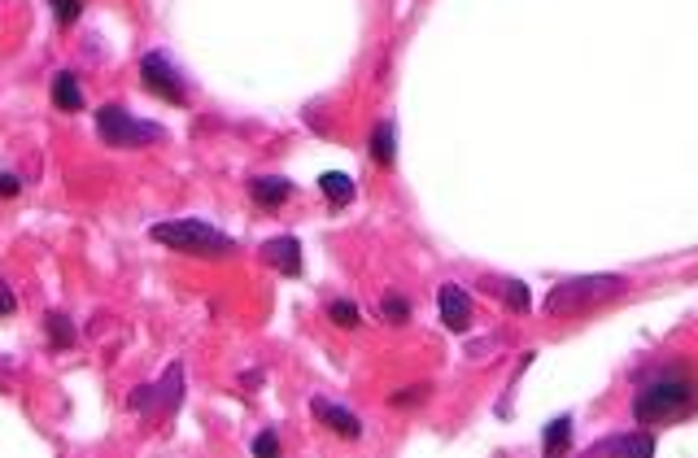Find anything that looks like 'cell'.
Instances as JSON below:
<instances>
[{
	"instance_id": "6da1fadb",
	"label": "cell",
	"mask_w": 698,
	"mask_h": 458,
	"mask_svg": "<svg viewBox=\"0 0 698 458\" xmlns=\"http://www.w3.org/2000/svg\"><path fill=\"white\" fill-rule=\"evenodd\" d=\"M698 406V384L690 376H677V371H668V376H655L646 380L642 389L633 397V419L646 428H668V424H681V419H690Z\"/></svg>"
},
{
	"instance_id": "7a4b0ae2",
	"label": "cell",
	"mask_w": 698,
	"mask_h": 458,
	"mask_svg": "<svg viewBox=\"0 0 698 458\" xmlns=\"http://www.w3.org/2000/svg\"><path fill=\"white\" fill-rule=\"evenodd\" d=\"M149 236L158 245L175 249V253H188V258H227L236 249V240L219 232V227L201 223V219H171V223H153Z\"/></svg>"
},
{
	"instance_id": "3957f363",
	"label": "cell",
	"mask_w": 698,
	"mask_h": 458,
	"mask_svg": "<svg viewBox=\"0 0 698 458\" xmlns=\"http://www.w3.org/2000/svg\"><path fill=\"white\" fill-rule=\"evenodd\" d=\"M620 288H624L620 275H581V280H563V284L550 288V297H546V315H555V319L581 315V310L598 306V301L616 297Z\"/></svg>"
},
{
	"instance_id": "277c9868",
	"label": "cell",
	"mask_w": 698,
	"mask_h": 458,
	"mask_svg": "<svg viewBox=\"0 0 698 458\" xmlns=\"http://www.w3.org/2000/svg\"><path fill=\"white\" fill-rule=\"evenodd\" d=\"M96 136L110 149H144V144H158L166 140V127L162 123H144V118H131L123 105H101L96 110Z\"/></svg>"
},
{
	"instance_id": "5b68a950",
	"label": "cell",
	"mask_w": 698,
	"mask_h": 458,
	"mask_svg": "<svg viewBox=\"0 0 698 458\" xmlns=\"http://www.w3.org/2000/svg\"><path fill=\"white\" fill-rule=\"evenodd\" d=\"M179 402H184V363H171L162 371L158 384H140V389L127 397V411L166 419L171 411H179Z\"/></svg>"
},
{
	"instance_id": "8992f818",
	"label": "cell",
	"mask_w": 698,
	"mask_h": 458,
	"mask_svg": "<svg viewBox=\"0 0 698 458\" xmlns=\"http://www.w3.org/2000/svg\"><path fill=\"white\" fill-rule=\"evenodd\" d=\"M140 79L153 96H162L166 105H188V79L166 53H144L140 57Z\"/></svg>"
},
{
	"instance_id": "52a82bcc",
	"label": "cell",
	"mask_w": 698,
	"mask_h": 458,
	"mask_svg": "<svg viewBox=\"0 0 698 458\" xmlns=\"http://www.w3.org/2000/svg\"><path fill=\"white\" fill-rule=\"evenodd\" d=\"M310 411H315L319 424H328L336 437H349V441L363 437V419H358L354 411H345V406L328 402V397H310Z\"/></svg>"
},
{
	"instance_id": "ba28073f",
	"label": "cell",
	"mask_w": 698,
	"mask_h": 458,
	"mask_svg": "<svg viewBox=\"0 0 698 458\" xmlns=\"http://www.w3.org/2000/svg\"><path fill=\"white\" fill-rule=\"evenodd\" d=\"M437 306H441V323L450 332H467V328H472V301H467V293H463L459 284H441Z\"/></svg>"
},
{
	"instance_id": "9c48e42d",
	"label": "cell",
	"mask_w": 698,
	"mask_h": 458,
	"mask_svg": "<svg viewBox=\"0 0 698 458\" xmlns=\"http://www.w3.org/2000/svg\"><path fill=\"white\" fill-rule=\"evenodd\" d=\"M262 262L284 275H302V245H297V236H275L262 245Z\"/></svg>"
},
{
	"instance_id": "30bf717a",
	"label": "cell",
	"mask_w": 698,
	"mask_h": 458,
	"mask_svg": "<svg viewBox=\"0 0 698 458\" xmlns=\"http://www.w3.org/2000/svg\"><path fill=\"white\" fill-rule=\"evenodd\" d=\"M249 197H254L258 206H280V201L293 197V179H284V175H258V179H249Z\"/></svg>"
},
{
	"instance_id": "8fae6325",
	"label": "cell",
	"mask_w": 698,
	"mask_h": 458,
	"mask_svg": "<svg viewBox=\"0 0 698 458\" xmlns=\"http://www.w3.org/2000/svg\"><path fill=\"white\" fill-rule=\"evenodd\" d=\"M53 105L62 114H79L83 110V88H79L75 70H57V75H53Z\"/></svg>"
},
{
	"instance_id": "7c38bea8",
	"label": "cell",
	"mask_w": 698,
	"mask_h": 458,
	"mask_svg": "<svg viewBox=\"0 0 698 458\" xmlns=\"http://www.w3.org/2000/svg\"><path fill=\"white\" fill-rule=\"evenodd\" d=\"M594 454H655V437H646V432H620V437L598 441Z\"/></svg>"
},
{
	"instance_id": "4fadbf2b",
	"label": "cell",
	"mask_w": 698,
	"mask_h": 458,
	"mask_svg": "<svg viewBox=\"0 0 698 458\" xmlns=\"http://www.w3.org/2000/svg\"><path fill=\"white\" fill-rule=\"evenodd\" d=\"M319 188H323V197H328V206H349L354 201V179H349L345 171H323L319 175Z\"/></svg>"
},
{
	"instance_id": "5bb4252c",
	"label": "cell",
	"mask_w": 698,
	"mask_h": 458,
	"mask_svg": "<svg viewBox=\"0 0 698 458\" xmlns=\"http://www.w3.org/2000/svg\"><path fill=\"white\" fill-rule=\"evenodd\" d=\"M44 328H48V345H53V349H70V345H75V323H70L62 310H53V315L44 319Z\"/></svg>"
},
{
	"instance_id": "9a60e30c",
	"label": "cell",
	"mask_w": 698,
	"mask_h": 458,
	"mask_svg": "<svg viewBox=\"0 0 698 458\" xmlns=\"http://www.w3.org/2000/svg\"><path fill=\"white\" fill-rule=\"evenodd\" d=\"M568 445H572V419L563 415V419H555V424H546V432H541V450L559 454V450H568Z\"/></svg>"
},
{
	"instance_id": "2e32d148",
	"label": "cell",
	"mask_w": 698,
	"mask_h": 458,
	"mask_svg": "<svg viewBox=\"0 0 698 458\" xmlns=\"http://www.w3.org/2000/svg\"><path fill=\"white\" fill-rule=\"evenodd\" d=\"M371 158H376L380 166H393V158H397V144H393V123H380L376 131H371Z\"/></svg>"
},
{
	"instance_id": "e0dca14e",
	"label": "cell",
	"mask_w": 698,
	"mask_h": 458,
	"mask_svg": "<svg viewBox=\"0 0 698 458\" xmlns=\"http://www.w3.org/2000/svg\"><path fill=\"white\" fill-rule=\"evenodd\" d=\"M328 319L336 323V328H358V306L354 301H328Z\"/></svg>"
},
{
	"instance_id": "ac0fdd59",
	"label": "cell",
	"mask_w": 698,
	"mask_h": 458,
	"mask_svg": "<svg viewBox=\"0 0 698 458\" xmlns=\"http://www.w3.org/2000/svg\"><path fill=\"white\" fill-rule=\"evenodd\" d=\"M380 315L389 319V323H406V319H411V301H406V297H384L380 301Z\"/></svg>"
},
{
	"instance_id": "d6986e66",
	"label": "cell",
	"mask_w": 698,
	"mask_h": 458,
	"mask_svg": "<svg viewBox=\"0 0 698 458\" xmlns=\"http://www.w3.org/2000/svg\"><path fill=\"white\" fill-rule=\"evenodd\" d=\"M498 288H502V297H507L511 310H528V284H520V280H502Z\"/></svg>"
},
{
	"instance_id": "ffe728a7",
	"label": "cell",
	"mask_w": 698,
	"mask_h": 458,
	"mask_svg": "<svg viewBox=\"0 0 698 458\" xmlns=\"http://www.w3.org/2000/svg\"><path fill=\"white\" fill-rule=\"evenodd\" d=\"M48 5H53V18L62 22V27L79 22V14H83V0H48Z\"/></svg>"
},
{
	"instance_id": "44dd1931",
	"label": "cell",
	"mask_w": 698,
	"mask_h": 458,
	"mask_svg": "<svg viewBox=\"0 0 698 458\" xmlns=\"http://www.w3.org/2000/svg\"><path fill=\"white\" fill-rule=\"evenodd\" d=\"M254 454H262V458L280 454V432H258V437H254Z\"/></svg>"
},
{
	"instance_id": "7402d4cb",
	"label": "cell",
	"mask_w": 698,
	"mask_h": 458,
	"mask_svg": "<svg viewBox=\"0 0 698 458\" xmlns=\"http://www.w3.org/2000/svg\"><path fill=\"white\" fill-rule=\"evenodd\" d=\"M18 310V297H14V288H9L5 280H0V319H9Z\"/></svg>"
},
{
	"instance_id": "603a6c76",
	"label": "cell",
	"mask_w": 698,
	"mask_h": 458,
	"mask_svg": "<svg viewBox=\"0 0 698 458\" xmlns=\"http://www.w3.org/2000/svg\"><path fill=\"white\" fill-rule=\"evenodd\" d=\"M18 188H22V179L18 175H0V197H18Z\"/></svg>"
},
{
	"instance_id": "cb8c5ba5",
	"label": "cell",
	"mask_w": 698,
	"mask_h": 458,
	"mask_svg": "<svg viewBox=\"0 0 698 458\" xmlns=\"http://www.w3.org/2000/svg\"><path fill=\"white\" fill-rule=\"evenodd\" d=\"M393 402H397V406H411V402H424V384H419V389H411V393H397Z\"/></svg>"
}]
</instances>
